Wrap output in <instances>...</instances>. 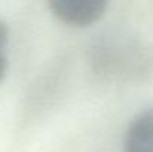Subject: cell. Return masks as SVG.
<instances>
[{"label":"cell","instance_id":"obj_1","mask_svg":"<svg viewBox=\"0 0 153 152\" xmlns=\"http://www.w3.org/2000/svg\"><path fill=\"white\" fill-rule=\"evenodd\" d=\"M52 13L64 24L88 27L100 21L107 9L105 0H49Z\"/></svg>","mask_w":153,"mask_h":152},{"label":"cell","instance_id":"obj_2","mask_svg":"<svg viewBox=\"0 0 153 152\" xmlns=\"http://www.w3.org/2000/svg\"><path fill=\"white\" fill-rule=\"evenodd\" d=\"M123 152H153V106L141 110L131 121Z\"/></svg>","mask_w":153,"mask_h":152},{"label":"cell","instance_id":"obj_3","mask_svg":"<svg viewBox=\"0 0 153 152\" xmlns=\"http://www.w3.org/2000/svg\"><path fill=\"white\" fill-rule=\"evenodd\" d=\"M7 45H9V28L3 19H0V82L4 79L7 72Z\"/></svg>","mask_w":153,"mask_h":152}]
</instances>
